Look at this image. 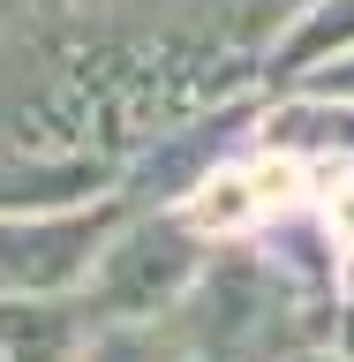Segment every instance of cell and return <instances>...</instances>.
<instances>
[{"label": "cell", "mask_w": 354, "mask_h": 362, "mask_svg": "<svg viewBox=\"0 0 354 362\" xmlns=\"http://www.w3.org/2000/svg\"><path fill=\"white\" fill-rule=\"evenodd\" d=\"M211 310H226V325H211V362H249V355H271L279 347V325H287V294L264 287L249 264H234L226 279H211L203 294Z\"/></svg>", "instance_id": "obj_1"}, {"label": "cell", "mask_w": 354, "mask_h": 362, "mask_svg": "<svg viewBox=\"0 0 354 362\" xmlns=\"http://www.w3.org/2000/svg\"><path fill=\"white\" fill-rule=\"evenodd\" d=\"M98 242V219L76 226H0V279L16 287H53L83 264V249Z\"/></svg>", "instance_id": "obj_2"}, {"label": "cell", "mask_w": 354, "mask_h": 362, "mask_svg": "<svg viewBox=\"0 0 354 362\" xmlns=\"http://www.w3.org/2000/svg\"><path fill=\"white\" fill-rule=\"evenodd\" d=\"M181 272H189L181 234H136L129 249H113V264H106V302L113 310H151L158 294L181 287Z\"/></svg>", "instance_id": "obj_3"}, {"label": "cell", "mask_w": 354, "mask_h": 362, "mask_svg": "<svg viewBox=\"0 0 354 362\" xmlns=\"http://www.w3.org/2000/svg\"><path fill=\"white\" fill-rule=\"evenodd\" d=\"M30 310H38V325L23 317V302H0V347L16 362H61L76 347V317L61 302H30Z\"/></svg>", "instance_id": "obj_4"}, {"label": "cell", "mask_w": 354, "mask_h": 362, "mask_svg": "<svg viewBox=\"0 0 354 362\" xmlns=\"http://www.w3.org/2000/svg\"><path fill=\"white\" fill-rule=\"evenodd\" d=\"M332 8H339V16H317L309 30L294 38V53H287V61H309L317 45H332V38H354V0H332Z\"/></svg>", "instance_id": "obj_5"}, {"label": "cell", "mask_w": 354, "mask_h": 362, "mask_svg": "<svg viewBox=\"0 0 354 362\" xmlns=\"http://www.w3.org/2000/svg\"><path fill=\"white\" fill-rule=\"evenodd\" d=\"M90 362H158V355L143 347V339H106V347H98Z\"/></svg>", "instance_id": "obj_6"}, {"label": "cell", "mask_w": 354, "mask_h": 362, "mask_svg": "<svg viewBox=\"0 0 354 362\" xmlns=\"http://www.w3.org/2000/svg\"><path fill=\"white\" fill-rule=\"evenodd\" d=\"M347 355H354V317H347Z\"/></svg>", "instance_id": "obj_7"}]
</instances>
